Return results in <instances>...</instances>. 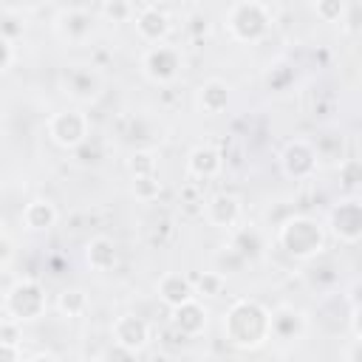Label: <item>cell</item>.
Masks as SVG:
<instances>
[{"label": "cell", "mask_w": 362, "mask_h": 362, "mask_svg": "<svg viewBox=\"0 0 362 362\" xmlns=\"http://www.w3.org/2000/svg\"><path fill=\"white\" fill-rule=\"evenodd\" d=\"M223 334L235 348H260L272 337V311L257 300H238L223 317Z\"/></svg>", "instance_id": "1"}, {"label": "cell", "mask_w": 362, "mask_h": 362, "mask_svg": "<svg viewBox=\"0 0 362 362\" xmlns=\"http://www.w3.org/2000/svg\"><path fill=\"white\" fill-rule=\"evenodd\" d=\"M277 240L280 246L297 257V260H311L322 252L325 246V232L322 226L314 221V218H305V215H294L288 221L280 223V232H277Z\"/></svg>", "instance_id": "2"}, {"label": "cell", "mask_w": 362, "mask_h": 362, "mask_svg": "<svg viewBox=\"0 0 362 362\" xmlns=\"http://www.w3.org/2000/svg\"><path fill=\"white\" fill-rule=\"evenodd\" d=\"M269 23H272L269 6H263V3H235L226 11V28L240 42H252V40L263 37Z\"/></svg>", "instance_id": "3"}, {"label": "cell", "mask_w": 362, "mask_h": 362, "mask_svg": "<svg viewBox=\"0 0 362 362\" xmlns=\"http://www.w3.org/2000/svg\"><path fill=\"white\" fill-rule=\"evenodd\" d=\"M6 311L14 322H28L37 320L45 311V294L40 288L37 280H20L11 286V291L6 294Z\"/></svg>", "instance_id": "4"}, {"label": "cell", "mask_w": 362, "mask_h": 362, "mask_svg": "<svg viewBox=\"0 0 362 362\" xmlns=\"http://www.w3.org/2000/svg\"><path fill=\"white\" fill-rule=\"evenodd\" d=\"M48 133L59 147L74 150L88 139V116L82 110H59L48 119Z\"/></svg>", "instance_id": "5"}, {"label": "cell", "mask_w": 362, "mask_h": 362, "mask_svg": "<svg viewBox=\"0 0 362 362\" xmlns=\"http://www.w3.org/2000/svg\"><path fill=\"white\" fill-rule=\"evenodd\" d=\"M178 68H181V51L167 45V42L150 45L141 57V71L153 82H173Z\"/></svg>", "instance_id": "6"}, {"label": "cell", "mask_w": 362, "mask_h": 362, "mask_svg": "<svg viewBox=\"0 0 362 362\" xmlns=\"http://www.w3.org/2000/svg\"><path fill=\"white\" fill-rule=\"evenodd\" d=\"M328 221H331V229H334V235L339 240H345V243H356L359 240V235H362V206H359L356 198H342L331 209Z\"/></svg>", "instance_id": "7"}, {"label": "cell", "mask_w": 362, "mask_h": 362, "mask_svg": "<svg viewBox=\"0 0 362 362\" xmlns=\"http://www.w3.org/2000/svg\"><path fill=\"white\" fill-rule=\"evenodd\" d=\"M110 334H113V342L127 354H136L150 342V325L136 314L116 317L110 325Z\"/></svg>", "instance_id": "8"}, {"label": "cell", "mask_w": 362, "mask_h": 362, "mask_svg": "<svg viewBox=\"0 0 362 362\" xmlns=\"http://www.w3.org/2000/svg\"><path fill=\"white\" fill-rule=\"evenodd\" d=\"M136 31H139V37H141L144 42L158 45V42L167 37V31H170V17H167V11L158 8V6H141V8L136 11Z\"/></svg>", "instance_id": "9"}, {"label": "cell", "mask_w": 362, "mask_h": 362, "mask_svg": "<svg viewBox=\"0 0 362 362\" xmlns=\"http://www.w3.org/2000/svg\"><path fill=\"white\" fill-rule=\"evenodd\" d=\"M283 170L291 178H308L317 170V153L308 141H291L283 150Z\"/></svg>", "instance_id": "10"}, {"label": "cell", "mask_w": 362, "mask_h": 362, "mask_svg": "<svg viewBox=\"0 0 362 362\" xmlns=\"http://www.w3.org/2000/svg\"><path fill=\"white\" fill-rule=\"evenodd\" d=\"M156 288H158V297H161L170 308H178V305H184V303H189V300L195 297L189 277H184V274H178V272L161 274V280L156 283Z\"/></svg>", "instance_id": "11"}, {"label": "cell", "mask_w": 362, "mask_h": 362, "mask_svg": "<svg viewBox=\"0 0 362 362\" xmlns=\"http://www.w3.org/2000/svg\"><path fill=\"white\" fill-rule=\"evenodd\" d=\"M204 218L212 223V226H235V221L240 218V204L235 195H226V192H218L206 201L204 206Z\"/></svg>", "instance_id": "12"}, {"label": "cell", "mask_w": 362, "mask_h": 362, "mask_svg": "<svg viewBox=\"0 0 362 362\" xmlns=\"http://www.w3.org/2000/svg\"><path fill=\"white\" fill-rule=\"evenodd\" d=\"M173 325L184 337H195V334L204 331V325H206V308L198 303V297H192L189 303L173 308Z\"/></svg>", "instance_id": "13"}, {"label": "cell", "mask_w": 362, "mask_h": 362, "mask_svg": "<svg viewBox=\"0 0 362 362\" xmlns=\"http://www.w3.org/2000/svg\"><path fill=\"white\" fill-rule=\"evenodd\" d=\"M23 223L31 229V232H42V229H51L57 223V206L48 201V198H34L25 204L23 209Z\"/></svg>", "instance_id": "14"}, {"label": "cell", "mask_w": 362, "mask_h": 362, "mask_svg": "<svg viewBox=\"0 0 362 362\" xmlns=\"http://www.w3.org/2000/svg\"><path fill=\"white\" fill-rule=\"evenodd\" d=\"M85 260L93 272H107L113 263H116V243L105 235H96L93 240H88V249H85Z\"/></svg>", "instance_id": "15"}, {"label": "cell", "mask_w": 362, "mask_h": 362, "mask_svg": "<svg viewBox=\"0 0 362 362\" xmlns=\"http://www.w3.org/2000/svg\"><path fill=\"white\" fill-rule=\"evenodd\" d=\"M226 102H229V90H226L223 82L209 79V82H204V85L198 88V105H201V110H206L209 116L221 113V110L226 107Z\"/></svg>", "instance_id": "16"}, {"label": "cell", "mask_w": 362, "mask_h": 362, "mask_svg": "<svg viewBox=\"0 0 362 362\" xmlns=\"http://www.w3.org/2000/svg\"><path fill=\"white\" fill-rule=\"evenodd\" d=\"M187 167H189V173L198 175V178H212V175L221 170V156H218V150H212V147H195V150L189 153Z\"/></svg>", "instance_id": "17"}, {"label": "cell", "mask_w": 362, "mask_h": 362, "mask_svg": "<svg viewBox=\"0 0 362 362\" xmlns=\"http://www.w3.org/2000/svg\"><path fill=\"white\" fill-rule=\"evenodd\" d=\"M303 331V314L294 308H277L272 311V337L291 339Z\"/></svg>", "instance_id": "18"}, {"label": "cell", "mask_w": 362, "mask_h": 362, "mask_svg": "<svg viewBox=\"0 0 362 362\" xmlns=\"http://www.w3.org/2000/svg\"><path fill=\"white\" fill-rule=\"evenodd\" d=\"M189 283H192L195 297H218L226 286V277H223V272H204Z\"/></svg>", "instance_id": "19"}, {"label": "cell", "mask_w": 362, "mask_h": 362, "mask_svg": "<svg viewBox=\"0 0 362 362\" xmlns=\"http://www.w3.org/2000/svg\"><path fill=\"white\" fill-rule=\"evenodd\" d=\"M57 305H59V311H62L65 317H79V314H85V308H88V297H85L82 288H65V291L59 294Z\"/></svg>", "instance_id": "20"}, {"label": "cell", "mask_w": 362, "mask_h": 362, "mask_svg": "<svg viewBox=\"0 0 362 362\" xmlns=\"http://www.w3.org/2000/svg\"><path fill=\"white\" fill-rule=\"evenodd\" d=\"M133 192H136V198L150 201V198H156V195L161 192V184H158V178H156V175H144V178H136Z\"/></svg>", "instance_id": "21"}, {"label": "cell", "mask_w": 362, "mask_h": 362, "mask_svg": "<svg viewBox=\"0 0 362 362\" xmlns=\"http://www.w3.org/2000/svg\"><path fill=\"white\" fill-rule=\"evenodd\" d=\"M130 170L136 178H144V175H156V161L150 153H136L133 161H130Z\"/></svg>", "instance_id": "22"}, {"label": "cell", "mask_w": 362, "mask_h": 362, "mask_svg": "<svg viewBox=\"0 0 362 362\" xmlns=\"http://www.w3.org/2000/svg\"><path fill=\"white\" fill-rule=\"evenodd\" d=\"M102 11L105 14H110V17H119V20H127L130 14H133V6L130 3H107V6H102Z\"/></svg>", "instance_id": "23"}, {"label": "cell", "mask_w": 362, "mask_h": 362, "mask_svg": "<svg viewBox=\"0 0 362 362\" xmlns=\"http://www.w3.org/2000/svg\"><path fill=\"white\" fill-rule=\"evenodd\" d=\"M0 362H20V348H17V342H3V339H0Z\"/></svg>", "instance_id": "24"}, {"label": "cell", "mask_w": 362, "mask_h": 362, "mask_svg": "<svg viewBox=\"0 0 362 362\" xmlns=\"http://www.w3.org/2000/svg\"><path fill=\"white\" fill-rule=\"evenodd\" d=\"M314 11H317V14H322L325 20H334V17H339V14H342V3H317V6H314Z\"/></svg>", "instance_id": "25"}, {"label": "cell", "mask_w": 362, "mask_h": 362, "mask_svg": "<svg viewBox=\"0 0 362 362\" xmlns=\"http://www.w3.org/2000/svg\"><path fill=\"white\" fill-rule=\"evenodd\" d=\"M11 62V40L6 34H0V71Z\"/></svg>", "instance_id": "26"}, {"label": "cell", "mask_w": 362, "mask_h": 362, "mask_svg": "<svg viewBox=\"0 0 362 362\" xmlns=\"http://www.w3.org/2000/svg\"><path fill=\"white\" fill-rule=\"evenodd\" d=\"M11 255H14V243L3 235V238H0V266H6V263L11 260Z\"/></svg>", "instance_id": "27"}, {"label": "cell", "mask_w": 362, "mask_h": 362, "mask_svg": "<svg viewBox=\"0 0 362 362\" xmlns=\"http://www.w3.org/2000/svg\"><path fill=\"white\" fill-rule=\"evenodd\" d=\"M348 362H359V339L351 342V356H348Z\"/></svg>", "instance_id": "28"}, {"label": "cell", "mask_w": 362, "mask_h": 362, "mask_svg": "<svg viewBox=\"0 0 362 362\" xmlns=\"http://www.w3.org/2000/svg\"><path fill=\"white\" fill-rule=\"evenodd\" d=\"M31 362H59V359H57L54 354H37V356H34Z\"/></svg>", "instance_id": "29"}]
</instances>
